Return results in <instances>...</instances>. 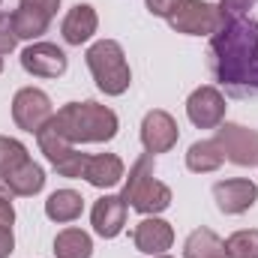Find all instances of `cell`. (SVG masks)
<instances>
[{"label":"cell","instance_id":"24","mask_svg":"<svg viewBox=\"0 0 258 258\" xmlns=\"http://www.w3.org/2000/svg\"><path fill=\"white\" fill-rule=\"evenodd\" d=\"M27 159H30V153H27V147L18 138L0 135V171L3 174L12 171V168H18V165H24Z\"/></svg>","mask_w":258,"mask_h":258},{"label":"cell","instance_id":"17","mask_svg":"<svg viewBox=\"0 0 258 258\" xmlns=\"http://www.w3.org/2000/svg\"><path fill=\"white\" fill-rule=\"evenodd\" d=\"M3 177H6V183H9L12 195H21V198H30V195L42 192V186H45V171H42L33 159H27L24 165L6 171Z\"/></svg>","mask_w":258,"mask_h":258},{"label":"cell","instance_id":"6","mask_svg":"<svg viewBox=\"0 0 258 258\" xmlns=\"http://www.w3.org/2000/svg\"><path fill=\"white\" fill-rule=\"evenodd\" d=\"M216 144L222 147V156L240 168L258 165V129H246L240 123H219L216 126Z\"/></svg>","mask_w":258,"mask_h":258},{"label":"cell","instance_id":"18","mask_svg":"<svg viewBox=\"0 0 258 258\" xmlns=\"http://www.w3.org/2000/svg\"><path fill=\"white\" fill-rule=\"evenodd\" d=\"M36 141H39V150L45 153V159L51 162V168L75 150V144L63 135V129H60V123H57V117H51L45 126L36 132Z\"/></svg>","mask_w":258,"mask_h":258},{"label":"cell","instance_id":"2","mask_svg":"<svg viewBox=\"0 0 258 258\" xmlns=\"http://www.w3.org/2000/svg\"><path fill=\"white\" fill-rule=\"evenodd\" d=\"M57 123L63 129V135L72 144H99V141H111L120 129L117 114L108 105H99L93 99L87 102H66L63 108L54 114Z\"/></svg>","mask_w":258,"mask_h":258},{"label":"cell","instance_id":"27","mask_svg":"<svg viewBox=\"0 0 258 258\" xmlns=\"http://www.w3.org/2000/svg\"><path fill=\"white\" fill-rule=\"evenodd\" d=\"M21 6H27V9H39V12H45L48 18H54L57 9H60V0H21Z\"/></svg>","mask_w":258,"mask_h":258},{"label":"cell","instance_id":"28","mask_svg":"<svg viewBox=\"0 0 258 258\" xmlns=\"http://www.w3.org/2000/svg\"><path fill=\"white\" fill-rule=\"evenodd\" d=\"M15 249V234L12 225H0V258H9Z\"/></svg>","mask_w":258,"mask_h":258},{"label":"cell","instance_id":"13","mask_svg":"<svg viewBox=\"0 0 258 258\" xmlns=\"http://www.w3.org/2000/svg\"><path fill=\"white\" fill-rule=\"evenodd\" d=\"M126 210H129V204L123 201V195H102L93 204V210H90L93 231L99 237H105V240L117 237L123 231V225H126Z\"/></svg>","mask_w":258,"mask_h":258},{"label":"cell","instance_id":"32","mask_svg":"<svg viewBox=\"0 0 258 258\" xmlns=\"http://www.w3.org/2000/svg\"><path fill=\"white\" fill-rule=\"evenodd\" d=\"M0 72H3V54H0Z\"/></svg>","mask_w":258,"mask_h":258},{"label":"cell","instance_id":"1","mask_svg":"<svg viewBox=\"0 0 258 258\" xmlns=\"http://www.w3.org/2000/svg\"><path fill=\"white\" fill-rule=\"evenodd\" d=\"M207 69L228 96H258V18L225 15L207 42Z\"/></svg>","mask_w":258,"mask_h":258},{"label":"cell","instance_id":"7","mask_svg":"<svg viewBox=\"0 0 258 258\" xmlns=\"http://www.w3.org/2000/svg\"><path fill=\"white\" fill-rule=\"evenodd\" d=\"M51 117H54V108H51V99H48L45 90H39V87H21L15 93V99H12V120H15L18 129L36 135Z\"/></svg>","mask_w":258,"mask_h":258},{"label":"cell","instance_id":"12","mask_svg":"<svg viewBox=\"0 0 258 258\" xmlns=\"http://www.w3.org/2000/svg\"><path fill=\"white\" fill-rule=\"evenodd\" d=\"M132 243L144 255H165L174 243V228L159 216H144L132 231Z\"/></svg>","mask_w":258,"mask_h":258},{"label":"cell","instance_id":"10","mask_svg":"<svg viewBox=\"0 0 258 258\" xmlns=\"http://www.w3.org/2000/svg\"><path fill=\"white\" fill-rule=\"evenodd\" d=\"M177 138H180V129H177V120L168 111L153 108V111L144 114V120H141V144H144V150L150 156L168 153L177 144Z\"/></svg>","mask_w":258,"mask_h":258},{"label":"cell","instance_id":"11","mask_svg":"<svg viewBox=\"0 0 258 258\" xmlns=\"http://www.w3.org/2000/svg\"><path fill=\"white\" fill-rule=\"evenodd\" d=\"M213 201L222 213L237 216V213H246L258 201V186L246 177H228L213 186Z\"/></svg>","mask_w":258,"mask_h":258},{"label":"cell","instance_id":"19","mask_svg":"<svg viewBox=\"0 0 258 258\" xmlns=\"http://www.w3.org/2000/svg\"><path fill=\"white\" fill-rule=\"evenodd\" d=\"M81 210H84V198L75 189H57V192L48 195V201H45V216L51 222H60V225L75 222L81 216Z\"/></svg>","mask_w":258,"mask_h":258},{"label":"cell","instance_id":"4","mask_svg":"<svg viewBox=\"0 0 258 258\" xmlns=\"http://www.w3.org/2000/svg\"><path fill=\"white\" fill-rule=\"evenodd\" d=\"M87 69L96 81V87L105 93V96H123L129 90V81H132V72H129L126 54L120 48V42L114 39H99L87 48Z\"/></svg>","mask_w":258,"mask_h":258},{"label":"cell","instance_id":"9","mask_svg":"<svg viewBox=\"0 0 258 258\" xmlns=\"http://www.w3.org/2000/svg\"><path fill=\"white\" fill-rule=\"evenodd\" d=\"M66 66H69V57L54 42H30L21 51V69L36 78H60Z\"/></svg>","mask_w":258,"mask_h":258},{"label":"cell","instance_id":"21","mask_svg":"<svg viewBox=\"0 0 258 258\" xmlns=\"http://www.w3.org/2000/svg\"><path fill=\"white\" fill-rule=\"evenodd\" d=\"M51 252L57 258H90L93 255V240L81 228H63V231H57Z\"/></svg>","mask_w":258,"mask_h":258},{"label":"cell","instance_id":"8","mask_svg":"<svg viewBox=\"0 0 258 258\" xmlns=\"http://www.w3.org/2000/svg\"><path fill=\"white\" fill-rule=\"evenodd\" d=\"M225 96L216 84H201L195 87L186 99V117L198 129H216L225 120Z\"/></svg>","mask_w":258,"mask_h":258},{"label":"cell","instance_id":"25","mask_svg":"<svg viewBox=\"0 0 258 258\" xmlns=\"http://www.w3.org/2000/svg\"><path fill=\"white\" fill-rule=\"evenodd\" d=\"M15 30H12V12H0V54L6 57L9 51H15Z\"/></svg>","mask_w":258,"mask_h":258},{"label":"cell","instance_id":"33","mask_svg":"<svg viewBox=\"0 0 258 258\" xmlns=\"http://www.w3.org/2000/svg\"><path fill=\"white\" fill-rule=\"evenodd\" d=\"M153 258H174V255H153Z\"/></svg>","mask_w":258,"mask_h":258},{"label":"cell","instance_id":"16","mask_svg":"<svg viewBox=\"0 0 258 258\" xmlns=\"http://www.w3.org/2000/svg\"><path fill=\"white\" fill-rule=\"evenodd\" d=\"M222 162H225V156H222V147L216 144V138L192 141L189 150H186V168L195 171V174H210V171H216Z\"/></svg>","mask_w":258,"mask_h":258},{"label":"cell","instance_id":"31","mask_svg":"<svg viewBox=\"0 0 258 258\" xmlns=\"http://www.w3.org/2000/svg\"><path fill=\"white\" fill-rule=\"evenodd\" d=\"M0 198H12V189H9V183H6V177H3V171H0Z\"/></svg>","mask_w":258,"mask_h":258},{"label":"cell","instance_id":"5","mask_svg":"<svg viewBox=\"0 0 258 258\" xmlns=\"http://www.w3.org/2000/svg\"><path fill=\"white\" fill-rule=\"evenodd\" d=\"M225 9L219 3H207V0H180L177 12L168 18V24L177 30V33H186V36H213L222 21H225Z\"/></svg>","mask_w":258,"mask_h":258},{"label":"cell","instance_id":"14","mask_svg":"<svg viewBox=\"0 0 258 258\" xmlns=\"http://www.w3.org/2000/svg\"><path fill=\"white\" fill-rule=\"evenodd\" d=\"M99 27V15L90 3H75L69 12H66L63 24H60V33H63V42L66 45H84L93 39Z\"/></svg>","mask_w":258,"mask_h":258},{"label":"cell","instance_id":"22","mask_svg":"<svg viewBox=\"0 0 258 258\" xmlns=\"http://www.w3.org/2000/svg\"><path fill=\"white\" fill-rule=\"evenodd\" d=\"M48 24H51V18L45 15V12H39V9H27V6H18L15 12H12V30H15V36L18 39H39L45 30H48Z\"/></svg>","mask_w":258,"mask_h":258},{"label":"cell","instance_id":"20","mask_svg":"<svg viewBox=\"0 0 258 258\" xmlns=\"http://www.w3.org/2000/svg\"><path fill=\"white\" fill-rule=\"evenodd\" d=\"M183 258H228L225 240H219V234L210 228H195L183 243Z\"/></svg>","mask_w":258,"mask_h":258},{"label":"cell","instance_id":"30","mask_svg":"<svg viewBox=\"0 0 258 258\" xmlns=\"http://www.w3.org/2000/svg\"><path fill=\"white\" fill-rule=\"evenodd\" d=\"M15 222V207L9 198H0V225H12Z\"/></svg>","mask_w":258,"mask_h":258},{"label":"cell","instance_id":"26","mask_svg":"<svg viewBox=\"0 0 258 258\" xmlns=\"http://www.w3.org/2000/svg\"><path fill=\"white\" fill-rule=\"evenodd\" d=\"M144 3H147V12L156 18H171L180 6V0H144Z\"/></svg>","mask_w":258,"mask_h":258},{"label":"cell","instance_id":"29","mask_svg":"<svg viewBox=\"0 0 258 258\" xmlns=\"http://www.w3.org/2000/svg\"><path fill=\"white\" fill-rule=\"evenodd\" d=\"M255 0H219V6L228 12V15H246V9L252 6Z\"/></svg>","mask_w":258,"mask_h":258},{"label":"cell","instance_id":"23","mask_svg":"<svg viewBox=\"0 0 258 258\" xmlns=\"http://www.w3.org/2000/svg\"><path fill=\"white\" fill-rule=\"evenodd\" d=\"M228 258H258V228H240L225 240Z\"/></svg>","mask_w":258,"mask_h":258},{"label":"cell","instance_id":"15","mask_svg":"<svg viewBox=\"0 0 258 258\" xmlns=\"http://www.w3.org/2000/svg\"><path fill=\"white\" fill-rule=\"evenodd\" d=\"M126 168H123V159L117 153H93L87 156L84 162V180L96 189H111L123 180Z\"/></svg>","mask_w":258,"mask_h":258},{"label":"cell","instance_id":"3","mask_svg":"<svg viewBox=\"0 0 258 258\" xmlns=\"http://www.w3.org/2000/svg\"><path fill=\"white\" fill-rule=\"evenodd\" d=\"M123 201L132 210L144 213V216H156L162 210L171 207V189L153 177V156L141 153L135 159V165L129 168L126 186H123Z\"/></svg>","mask_w":258,"mask_h":258}]
</instances>
